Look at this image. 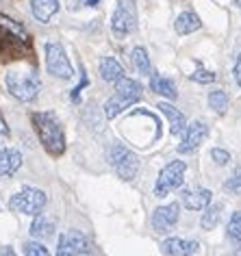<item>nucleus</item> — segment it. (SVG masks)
Returning <instances> with one entry per match:
<instances>
[{"label":"nucleus","mask_w":241,"mask_h":256,"mask_svg":"<svg viewBox=\"0 0 241 256\" xmlns=\"http://www.w3.org/2000/svg\"><path fill=\"white\" fill-rule=\"evenodd\" d=\"M228 236H230L232 241L241 243V210L232 213L230 222H228Z\"/></svg>","instance_id":"obj_26"},{"label":"nucleus","mask_w":241,"mask_h":256,"mask_svg":"<svg viewBox=\"0 0 241 256\" xmlns=\"http://www.w3.org/2000/svg\"><path fill=\"white\" fill-rule=\"evenodd\" d=\"M22 165V154L16 148H2L0 150V176L7 178L14 176Z\"/></svg>","instance_id":"obj_13"},{"label":"nucleus","mask_w":241,"mask_h":256,"mask_svg":"<svg viewBox=\"0 0 241 256\" xmlns=\"http://www.w3.org/2000/svg\"><path fill=\"white\" fill-rule=\"evenodd\" d=\"M237 7H241V0H237Z\"/></svg>","instance_id":"obj_36"},{"label":"nucleus","mask_w":241,"mask_h":256,"mask_svg":"<svg viewBox=\"0 0 241 256\" xmlns=\"http://www.w3.org/2000/svg\"><path fill=\"white\" fill-rule=\"evenodd\" d=\"M192 80L206 85V82H213V80H215V74L208 72V70H204V68H198V70H196V72L192 74Z\"/></svg>","instance_id":"obj_29"},{"label":"nucleus","mask_w":241,"mask_h":256,"mask_svg":"<svg viewBox=\"0 0 241 256\" xmlns=\"http://www.w3.org/2000/svg\"><path fill=\"white\" fill-rule=\"evenodd\" d=\"M150 89L158 96H166L168 100H174L176 96H178L174 80H170V78H166V76H161L156 72H150Z\"/></svg>","instance_id":"obj_14"},{"label":"nucleus","mask_w":241,"mask_h":256,"mask_svg":"<svg viewBox=\"0 0 241 256\" xmlns=\"http://www.w3.org/2000/svg\"><path fill=\"white\" fill-rule=\"evenodd\" d=\"M30 11L40 22H48L59 11V0H30Z\"/></svg>","instance_id":"obj_16"},{"label":"nucleus","mask_w":241,"mask_h":256,"mask_svg":"<svg viewBox=\"0 0 241 256\" xmlns=\"http://www.w3.org/2000/svg\"><path fill=\"white\" fill-rule=\"evenodd\" d=\"M111 28L118 37H124L137 28V11L132 0H120L111 18Z\"/></svg>","instance_id":"obj_6"},{"label":"nucleus","mask_w":241,"mask_h":256,"mask_svg":"<svg viewBox=\"0 0 241 256\" xmlns=\"http://www.w3.org/2000/svg\"><path fill=\"white\" fill-rule=\"evenodd\" d=\"M44 206H46V194L35 187H24L9 200V208L22 215H40Z\"/></svg>","instance_id":"obj_4"},{"label":"nucleus","mask_w":241,"mask_h":256,"mask_svg":"<svg viewBox=\"0 0 241 256\" xmlns=\"http://www.w3.org/2000/svg\"><path fill=\"white\" fill-rule=\"evenodd\" d=\"M220 217H222V204H213V206H206L204 213H202V228L204 230H213L215 226L220 224Z\"/></svg>","instance_id":"obj_22"},{"label":"nucleus","mask_w":241,"mask_h":256,"mask_svg":"<svg viewBox=\"0 0 241 256\" xmlns=\"http://www.w3.org/2000/svg\"><path fill=\"white\" fill-rule=\"evenodd\" d=\"M4 82H7L9 94L20 102L33 100L40 92V76L35 74V70H9Z\"/></svg>","instance_id":"obj_2"},{"label":"nucleus","mask_w":241,"mask_h":256,"mask_svg":"<svg viewBox=\"0 0 241 256\" xmlns=\"http://www.w3.org/2000/svg\"><path fill=\"white\" fill-rule=\"evenodd\" d=\"M211 156H213V161L218 163V165H226L228 161H230V154H228L226 150H220V148H213L211 150Z\"/></svg>","instance_id":"obj_30"},{"label":"nucleus","mask_w":241,"mask_h":256,"mask_svg":"<svg viewBox=\"0 0 241 256\" xmlns=\"http://www.w3.org/2000/svg\"><path fill=\"white\" fill-rule=\"evenodd\" d=\"M130 59H132V63H135V68L139 70L142 74H146V76H150V72H152V68H150V56H148V52H146L144 48H135L130 52Z\"/></svg>","instance_id":"obj_24"},{"label":"nucleus","mask_w":241,"mask_h":256,"mask_svg":"<svg viewBox=\"0 0 241 256\" xmlns=\"http://www.w3.org/2000/svg\"><path fill=\"white\" fill-rule=\"evenodd\" d=\"M116 94H122V96H126V98H130V100H139L142 98V85H139L137 80H132V78H120L118 82H116Z\"/></svg>","instance_id":"obj_20"},{"label":"nucleus","mask_w":241,"mask_h":256,"mask_svg":"<svg viewBox=\"0 0 241 256\" xmlns=\"http://www.w3.org/2000/svg\"><path fill=\"white\" fill-rule=\"evenodd\" d=\"M224 187H226V191H232V194H239V191H241V168H237V170L232 172V176L226 180Z\"/></svg>","instance_id":"obj_27"},{"label":"nucleus","mask_w":241,"mask_h":256,"mask_svg":"<svg viewBox=\"0 0 241 256\" xmlns=\"http://www.w3.org/2000/svg\"><path fill=\"white\" fill-rule=\"evenodd\" d=\"M158 108H161V113L166 115L168 122H170V132H172V135H180V132L185 130V115H182L176 106L168 104V102H161Z\"/></svg>","instance_id":"obj_15"},{"label":"nucleus","mask_w":241,"mask_h":256,"mask_svg":"<svg viewBox=\"0 0 241 256\" xmlns=\"http://www.w3.org/2000/svg\"><path fill=\"white\" fill-rule=\"evenodd\" d=\"M109 163H111V168L116 170V174L122 178V180H132V178L139 174V156L132 154V152L122 144L111 146Z\"/></svg>","instance_id":"obj_3"},{"label":"nucleus","mask_w":241,"mask_h":256,"mask_svg":"<svg viewBox=\"0 0 241 256\" xmlns=\"http://www.w3.org/2000/svg\"><path fill=\"white\" fill-rule=\"evenodd\" d=\"M185 172H187L185 161L168 163L166 168H163L161 174H158V180H156V187H154V196L163 198V196H168L170 191L178 189L182 184V180H185Z\"/></svg>","instance_id":"obj_5"},{"label":"nucleus","mask_w":241,"mask_h":256,"mask_svg":"<svg viewBox=\"0 0 241 256\" xmlns=\"http://www.w3.org/2000/svg\"><path fill=\"white\" fill-rule=\"evenodd\" d=\"M24 254L26 256H50V252L46 248L42 246V243H35V241H30L24 246Z\"/></svg>","instance_id":"obj_28"},{"label":"nucleus","mask_w":241,"mask_h":256,"mask_svg":"<svg viewBox=\"0 0 241 256\" xmlns=\"http://www.w3.org/2000/svg\"><path fill=\"white\" fill-rule=\"evenodd\" d=\"M9 135V128H7V122H4L2 118V113H0V139H4Z\"/></svg>","instance_id":"obj_32"},{"label":"nucleus","mask_w":241,"mask_h":256,"mask_svg":"<svg viewBox=\"0 0 241 256\" xmlns=\"http://www.w3.org/2000/svg\"><path fill=\"white\" fill-rule=\"evenodd\" d=\"M52 232H54V224L50 220H44V217L35 220L33 226H30V234H33L35 239H48Z\"/></svg>","instance_id":"obj_23"},{"label":"nucleus","mask_w":241,"mask_h":256,"mask_svg":"<svg viewBox=\"0 0 241 256\" xmlns=\"http://www.w3.org/2000/svg\"><path fill=\"white\" fill-rule=\"evenodd\" d=\"M0 28L4 30V33H9V35H14L18 37V40H22V42H26L28 44V33L24 30V26L20 22H16V20H11L9 16H4V14H0Z\"/></svg>","instance_id":"obj_21"},{"label":"nucleus","mask_w":241,"mask_h":256,"mask_svg":"<svg viewBox=\"0 0 241 256\" xmlns=\"http://www.w3.org/2000/svg\"><path fill=\"white\" fill-rule=\"evenodd\" d=\"M83 2L87 4V7H96V4L100 2V0H83Z\"/></svg>","instance_id":"obj_34"},{"label":"nucleus","mask_w":241,"mask_h":256,"mask_svg":"<svg viewBox=\"0 0 241 256\" xmlns=\"http://www.w3.org/2000/svg\"><path fill=\"white\" fill-rule=\"evenodd\" d=\"M90 252L87 239L78 230H70V232L59 236V246H56V256H78Z\"/></svg>","instance_id":"obj_8"},{"label":"nucleus","mask_w":241,"mask_h":256,"mask_svg":"<svg viewBox=\"0 0 241 256\" xmlns=\"http://www.w3.org/2000/svg\"><path fill=\"white\" fill-rule=\"evenodd\" d=\"M234 80H237V85H241V52L234 61Z\"/></svg>","instance_id":"obj_31"},{"label":"nucleus","mask_w":241,"mask_h":256,"mask_svg":"<svg viewBox=\"0 0 241 256\" xmlns=\"http://www.w3.org/2000/svg\"><path fill=\"white\" fill-rule=\"evenodd\" d=\"M211 191L208 189H187L182 191V202H185V206L189 210H204L208 204H211Z\"/></svg>","instance_id":"obj_12"},{"label":"nucleus","mask_w":241,"mask_h":256,"mask_svg":"<svg viewBox=\"0 0 241 256\" xmlns=\"http://www.w3.org/2000/svg\"><path fill=\"white\" fill-rule=\"evenodd\" d=\"M202 26V22H200V18L194 14V11H185V14H180L178 18H176V22H174V28H176V33L178 35H189V33H194V30H198Z\"/></svg>","instance_id":"obj_18"},{"label":"nucleus","mask_w":241,"mask_h":256,"mask_svg":"<svg viewBox=\"0 0 241 256\" xmlns=\"http://www.w3.org/2000/svg\"><path fill=\"white\" fill-rule=\"evenodd\" d=\"M132 102H135V100L126 98V96H122V94H113L111 98L104 102V115H106V120H113L116 115L122 113L126 106H130Z\"/></svg>","instance_id":"obj_19"},{"label":"nucleus","mask_w":241,"mask_h":256,"mask_svg":"<svg viewBox=\"0 0 241 256\" xmlns=\"http://www.w3.org/2000/svg\"><path fill=\"white\" fill-rule=\"evenodd\" d=\"M46 68H48L50 74L56 76V78H72L74 76L72 63H70L66 50H63V46L56 42L46 44Z\"/></svg>","instance_id":"obj_7"},{"label":"nucleus","mask_w":241,"mask_h":256,"mask_svg":"<svg viewBox=\"0 0 241 256\" xmlns=\"http://www.w3.org/2000/svg\"><path fill=\"white\" fill-rule=\"evenodd\" d=\"M33 126L44 150L52 156H61L66 150V135H63V126L54 118V113H33Z\"/></svg>","instance_id":"obj_1"},{"label":"nucleus","mask_w":241,"mask_h":256,"mask_svg":"<svg viewBox=\"0 0 241 256\" xmlns=\"http://www.w3.org/2000/svg\"><path fill=\"white\" fill-rule=\"evenodd\" d=\"M0 256H16V252L11 248H0Z\"/></svg>","instance_id":"obj_33"},{"label":"nucleus","mask_w":241,"mask_h":256,"mask_svg":"<svg viewBox=\"0 0 241 256\" xmlns=\"http://www.w3.org/2000/svg\"><path fill=\"white\" fill-rule=\"evenodd\" d=\"M163 252L168 256H194L198 252V241H185V239H166L163 241Z\"/></svg>","instance_id":"obj_11"},{"label":"nucleus","mask_w":241,"mask_h":256,"mask_svg":"<svg viewBox=\"0 0 241 256\" xmlns=\"http://www.w3.org/2000/svg\"><path fill=\"white\" fill-rule=\"evenodd\" d=\"M234 256H241V243H239V248H237V254H234Z\"/></svg>","instance_id":"obj_35"},{"label":"nucleus","mask_w":241,"mask_h":256,"mask_svg":"<svg viewBox=\"0 0 241 256\" xmlns=\"http://www.w3.org/2000/svg\"><path fill=\"white\" fill-rule=\"evenodd\" d=\"M100 76L106 80V82H118L120 78H124V68L122 63L113 56H104L100 61Z\"/></svg>","instance_id":"obj_17"},{"label":"nucleus","mask_w":241,"mask_h":256,"mask_svg":"<svg viewBox=\"0 0 241 256\" xmlns=\"http://www.w3.org/2000/svg\"><path fill=\"white\" fill-rule=\"evenodd\" d=\"M180 217V206L176 202L168 204V206H158L152 215V226H154L156 232H170L176 224H178Z\"/></svg>","instance_id":"obj_9"},{"label":"nucleus","mask_w":241,"mask_h":256,"mask_svg":"<svg viewBox=\"0 0 241 256\" xmlns=\"http://www.w3.org/2000/svg\"><path fill=\"white\" fill-rule=\"evenodd\" d=\"M208 128L204 122H192L187 128H185V137H182V144L178 146V152L180 154H192V152L198 148V146L202 144V139L206 137Z\"/></svg>","instance_id":"obj_10"},{"label":"nucleus","mask_w":241,"mask_h":256,"mask_svg":"<svg viewBox=\"0 0 241 256\" xmlns=\"http://www.w3.org/2000/svg\"><path fill=\"white\" fill-rule=\"evenodd\" d=\"M208 106H211L213 111H218L220 115L226 113V108H228V96H226V92L215 89V92L208 94Z\"/></svg>","instance_id":"obj_25"}]
</instances>
